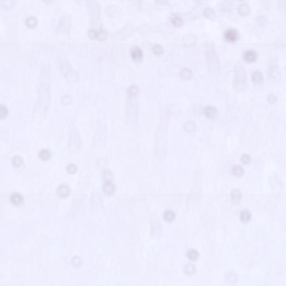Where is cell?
Here are the masks:
<instances>
[{
	"mask_svg": "<svg viewBox=\"0 0 286 286\" xmlns=\"http://www.w3.org/2000/svg\"><path fill=\"white\" fill-rule=\"evenodd\" d=\"M139 88L136 84H131L127 89V104L126 109V119L130 123H136L138 119V98Z\"/></svg>",
	"mask_w": 286,
	"mask_h": 286,
	"instance_id": "1",
	"label": "cell"
},
{
	"mask_svg": "<svg viewBox=\"0 0 286 286\" xmlns=\"http://www.w3.org/2000/svg\"><path fill=\"white\" fill-rule=\"evenodd\" d=\"M234 87L236 90L242 91L247 87V77L244 68L242 66L238 65L235 69Z\"/></svg>",
	"mask_w": 286,
	"mask_h": 286,
	"instance_id": "2",
	"label": "cell"
},
{
	"mask_svg": "<svg viewBox=\"0 0 286 286\" xmlns=\"http://www.w3.org/2000/svg\"><path fill=\"white\" fill-rule=\"evenodd\" d=\"M206 55L209 69L214 73H218L220 71V63L213 45H211L207 47Z\"/></svg>",
	"mask_w": 286,
	"mask_h": 286,
	"instance_id": "3",
	"label": "cell"
},
{
	"mask_svg": "<svg viewBox=\"0 0 286 286\" xmlns=\"http://www.w3.org/2000/svg\"><path fill=\"white\" fill-rule=\"evenodd\" d=\"M61 69L64 77L69 82H73L77 80L78 78L77 72L68 62L62 63L61 65Z\"/></svg>",
	"mask_w": 286,
	"mask_h": 286,
	"instance_id": "4",
	"label": "cell"
},
{
	"mask_svg": "<svg viewBox=\"0 0 286 286\" xmlns=\"http://www.w3.org/2000/svg\"><path fill=\"white\" fill-rule=\"evenodd\" d=\"M131 58L135 62H140L143 59V52L139 47H134L130 51Z\"/></svg>",
	"mask_w": 286,
	"mask_h": 286,
	"instance_id": "5",
	"label": "cell"
},
{
	"mask_svg": "<svg viewBox=\"0 0 286 286\" xmlns=\"http://www.w3.org/2000/svg\"><path fill=\"white\" fill-rule=\"evenodd\" d=\"M224 37L228 42H234L239 38V33L234 29H230L226 31Z\"/></svg>",
	"mask_w": 286,
	"mask_h": 286,
	"instance_id": "6",
	"label": "cell"
},
{
	"mask_svg": "<svg viewBox=\"0 0 286 286\" xmlns=\"http://www.w3.org/2000/svg\"><path fill=\"white\" fill-rule=\"evenodd\" d=\"M269 77L273 81H277L280 78L279 70L277 64L273 62L269 67Z\"/></svg>",
	"mask_w": 286,
	"mask_h": 286,
	"instance_id": "7",
	"label": "cell"
},
{
	"mask_svg": "<svg viewBox=\"0 0 286 286\" xmlns=\"http://www.w3.org/2000/svg\"><path fill=\"white\" fill-rule=\"evenodd\" d=\"M204 114L209 118H215L217 115V110L213 106H208L204 109Z\"/></svg>",
	"mask_w": 286,
	"mask_h": 286,
	"instance_id": "8",
	"label": "cell"
},
{
	"mask_svg": "<svg viewBox=\"0 0 286 286\" xmlns=\"http://www.w3.org/2000/svg\"><path fill=\"white\" fill-rule=\"evenodd\" d=\"M257 58V54L254 51H248L244 54V59L249 63H252L256 61Z\"/></svg>",
	"mask_w": 286,
	"mask_h": 286,
	"instance_id": "9",
	"label": "cell"
},
{
	"mask_svg": "<svg viewBox=\"0 0 286 286\" xmlns=\"http://www.w3.org/2000/svg\"><path fill=\"white\" fill-rule=\"evenodd\" d=\"M203 15L206 18L210 20H214L215 19V11L211 7L205 8L203 11Z\"/></svg>",
	"mask_w": 286,
	"mask_h": 286,
	"instance_id": "10",
	"label": "cell"
},
{
	"mask_svg": "<svg viewBox=\"0 0 286 286\" xmlns=\"http://www.w3.org/2000/svg\"><path fill=\"white\" fill-rule=\"evenodd\" d=\"M238 13L242 16H246L250 14V9L247 4H242L238 7Z\"/></svg>",
	"mask_w": 286,
	"mask_h": 286,
	"instance_id": "11",
	"label": "cell"
},
{
	"mask_svg": "<svg viewBox=\"0 0 286 286\" xmlns=\"http://www.w3.org/2000/svg\"><path fill=\"white\" fill-rule=\"evenodd\" d=\"M252 79L253 82L256 84L261 83L263 81V77L262 73L259 71H256L252 73Z\"/></svg>",
	"mask_w": 286,
	"mask_h": 286,
	"instance_id": "12",
	"label": "cell"
},
{
	"mask_svg": "<svg viewBox=\"0 0 286 286\" xmlns=\"http://www.w3.org/2000/svg\"><path fill=\"white\" fill-rule=\"evenodd\" d=\"M26 25L27 27L30 29H34L37 27V19L33 16H29L27 17L25 21Z\"/></svg>",
	"mask_w": 286,
	"mask_h": 286,
	"instance_id": "13",
	"label": "cell"
},
{
	"mask_svg": "<svg viewBox=\"0 0 286 286\" xmlns=\"http://www.w3.org/2000/svg\"><path fill=\"white\" fill-rule=\"evenodd\" d=\"M2 6L5 9H11L13 8L15 4V0H1Z\"/></svg>",
	"mask_w": 286,
	"mask_h": 286,
	"instance_id": "14",
	"label": "cell"
},
{
	"mask_svg": "<svg viewBox=\"0 0 286 286\" xmlns=\"http://www.w3.org/2000/svg\"><path fill=\"white\" fill-rule=\"evenodd\" d=\"M171 23L175 27H179L182 26L183 25V21L182 20V18L180 16H177V15H175L173 17H172Z\"/></svg>",
	"mask_w": 286,
	"mask_h": 286,
	"instance_id": "15",
	"label": "cell"
},
{
	"mask_svg": "<svg viewBox=\"0 0 286 286\" xmlns=\"http://www.w3.org/2000/svg\"><path fill=\"white\" fill-rule=\"evenodd\" d=\"M231 172L233 175L237 177H240L244 173V170L242 167L240 165H234L231 168Z\"/></svg>",
	"mask_w": 286,
	"mask_h": 286,
	"instance_id": "16",
	"label": "cell"
},
{
	"mask_svg": "<svg viewBox=\"0 0 286 286\" xmlns=\"http://www.w3.org/2000/svg\"><path fill=\"white\" fill-rule=\"evenodd\" d=\"M251 218L250 212L248 210H243L240 214V219L244 223L248 222Z\"/></svg>",
	"mask_w": 286,
	"mask_h": 286,
	"instance_id": "17",
	"label": "cell"
},
{
	"mask_svg": "<svg viewBox=\"0 0 286 286\" xmlns=\"http://www.w3.org/2000/svg\"><path fill=\"white\" fill-rule=\"evenodd\" d=\"M187 256L190 260L195 261L199 258V254L198 252L195 250L191 249V250H189L187 252Z\"/></svg>",
	"mask_w": 286,
	"mask_h": 286,
	"instance_id": "18",
	"label": "cell"
},
{
	"mask_svg": "<svg viewBox=\"0 0 286 286\" xmlns=\"http://www.w3.org/2000/svg\"><path fill=\"white\" fill-rule=\"evenodd\" d=\"M231 197L234 202H239L242 198V194L238 189H235L232 192Z\"/></svg>",
	"mask_w": 286,
	"mask_h": 286,
	"instance_id": "19",
	"label": "cell"
},
{
	"mask_svg": "<svg viewBox=\"0 0 286 286\" xmlns=\"http://www.w3.org/2000/svg\"><path fill=\"white\" fill-rule=\"evenodd\" d=\"M192 75V71L188 68H185L183 69L181 72V76L182 78L187 79L191 77Z\"/></svg>",
	"mask_w": 286,
	"mask_h": 286,
	"instance_id": "20",
	"label": "cell"
},
{
	"mask_svg": "<svg viewBox=\"0 0 286 286\" xmlns=\"http://www.w3.org/2000/svg\"><path fill=\"white\" fill-rule=\"evenodd\" d=\"M184 270L186 274L189 275H192L195 272L196 269L195 266H193L192 264H187L185 266Z\"/></svg>",
	"mask_w": 286,
	"mask_h": 286,
	"instance_id": "21",
	"label": "cell"
},
{
	"mask_svg": "<svg viewBox=\"0 0 286 286\" xmlns=\"http://www.w3.org/2000/svg\"><path fill=\"white\" fill-rule=\"evenodd\" d=\"M164 219L168 222H171L175 218V214L172 211H167L164 214Z\"/></svg>",
	"mask_w": 286,
	"mask_h": 286,
	"instance_id": "22",
	"label": "cell"
},
{
	"mask_svg": "<svg viewBox=\"0 0 286 286\" xmlns=\"http://www.w3.org/2000/svg\"><path fill=\"white\" fill-rule=\"evenodd\" d=\"M104 192L110 195L111 193H113L114 191V186L111 182H107L104 185Z\"/></svg>",
	"mask_w": 286,
	"mask_h": 286,
	"instance_id": "23",
	"label": "cell"
},
{
	"mask_svg": "<svg viewBox=\"0 0 286 286\" xmlns=\"http://www.w3.org/2000/svg\"><path fill=\"white\" fill-rule=\"evenodd\" d=\"M184 128L185 129V130L189 132H192L194 131L195 129L196 125L194 122L193 121H189L185 123Z\"/></svg>",
	"mask_w": 286,
	"mask_h": 286,
	"instance_id": "24",
	"label": "cell"
},
{
	"mask_svg": "<svg viewBox=\"0 0 286 286\" xmlns=\"http://www.w3.org/2000/svg\"><path fill=\"white\" fill-rule=\"evenodd\" d=\"M39 155L41 159L47 160L50 157L51 153L47 149H42L41 152H39Z\"/></svg>",
	"mask_w": 286,
	"mask_h": 286,
	"instance_id": "25",
	"label": "cell"
},
{
	"mask_svg": "<svg viewBox=\"0 0 286 286\" xmlns=\"http://www.w3.org/2000/svg\"><path fill=\"white\" fill-rule=\"evenodd\" d=\"M9 113L7 108L4 104H0V118H4L7 116Z\"/></svg>",
	"mask_w": 286,
	"mask_h": 286,
	"instance_id": "26",
	"label": "cell"
},
{
	"mask_svg": "<svg viewBox=\"0 0 286 286\" xmlns=\"http://www.w3.org/2000/svg\"><path fill=\"white\" fill-rule=\"evenodd\" d=\"M69 189L66 185H62L58 190V193L60 195V196L63 197L67 195L69 193Z\"/></svg>",
	"mask_w": 286,
	"mask_h": 286,
	"instance_id": "27",
	"label": "cell"
},
{
	"mask_svg": "<svg viewBox=\"0 0 286 286\" xmlns=\"http://www.w3.org/2000/svg\"><path fill=\"white\" fill-rule=\"evenodd\" d=\"M163 48L161 45H155L153 48V51L157 55H161L163 53Z\"/></svg>",
	"mask_w": 286,
	"mask_h": 286,
	"instance_id": "28",
	"label": "cell"
},
{
	"mask_svg": "<svg viewBox=\"0 0 286 286\" xmlns=\"http://www.w3.org/2000/svg\"><path fill=\"white\" fill-rule=\"evenodd\" d=\"M108 37V34L106 31H101L99 33H97V39L99 41H104Z\"/></svg>",
	"mask_w": 286,
	"mask_h": 286,
	"instance_id": "29",
	"label": "cell"
},
{
	"mask_svg": "<svg viewBox=\"0 0 286 286\" xmlns=\"http://www.w3.org/2000/svg\"><path fill=\"white\" fill-rule=\"evenodd\" d=\"M87 35L88 37L91 39H97V32L94 30H90L88 31Z\"/></svg>",
	"mask_w": 286,
	"mask_h": 286,
	"instance_id": "30",
	"label": "cell"
},
{
	"mask_svg": "<svg viewBox=\"0 0 286 286\" xmlns=\"http://www.w3.org/2000/svg\"><path fill=\"white\" fill-rule=\"evenodd\" d=\"M67 169L68 172L72 174L75 173L77 171V167L73 164H71L68 166Z\"/></svg>",
	"mask_w": 286,
	"mask_h": 286,
	"instance_id": "31",
	"label": "cell"
},
{
	"mask_svg": "<svg viewBox=\"0 0 286 286\" xmlns=\"http://www.w3.org/2000/svg\"><path fill=\"white\" fill-rule=\"evenodd\" d=\"M241 160L244 164H248L251 161V158L249 155L244 154V155H242Z\"/></svg>",
	"mask_w": 286,
	"mask_h": 286,
	"instance_id": "32",
	"label": "cell"
},
{
	"mask_svg": "<svg viewBox=\"0 0 286 286\" xmlns=\"http://www.w3.org/2000/svg\"><path fill=\"white\" fill-rule=\"evenodd\" d=\"M13 163L15 165L19 166L22 163V159L20 157H15L13 158Z\"/></svg>",
	"mask_w": 286,
	"mask_h": 286,
	"instance_id": "33",
	"label": "cell"
},
{
	"mask_svg": "<svg viewBox=\"0 0 286 286\" xmlns=\"http://www.w3.org/2000/svg\"><path fill=\"white\" fill-rule=\"evenodd\" d=\"M62 102H64V104H68L71 103L72 100L71 98L69 96H64L62 98Z\"/></svg>",
	"mask_w": 286,
	"mask_h": 286,
	"instance_id": "34",
	"label": "cell"
},
{
	"mask_svg": "<svg viewBox=\"0 0 286 286\" xmlns=\"http://www.w3.org/2000/svg\"><path fill=\"white\" fill-rule=\"evenodd\" d=\"M268 100L269 102H270V103H274V102H276V101H277V97H276L274 94H272L269 95V96H268Z\"/></svg>",
	"mask_w": 286,
	"mask_h": 286,
	"instance_id": "35",
	"label": "cell"
},
{
	"mask_svg": "<svg viewBox=\"0 0 286 286\" xmlns=\"http://www.w3.org/2000/svg\"><path fill=\"white\" fill-rule=\"evenodd\" d=\"M42 1L46 4H50L51 2H52L54 0H42Z\"/></svg>",
	"mask_w": 286,
	"mask_h": 286,
	"instance_id": "36",
	"label": "cell"
}]
</instances>
